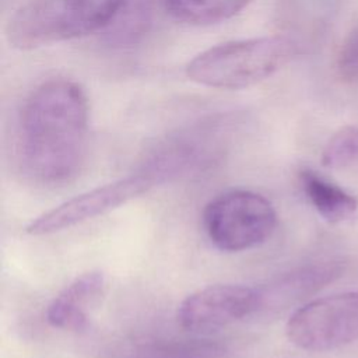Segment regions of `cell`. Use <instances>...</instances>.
<instances>
[{"mask_svg":"<svg viewBox=\"0 0 358 358\" xmlns=\"http://www.w3.org/2000/svg\"><path fill=\"white\" fill-rule=\"evenodd\" d=\"M105 275L101 271H87L76 277L46 309V320L62 330H81L87 326L90 310L105 291Z\"/></svg>","mask_w":358,"mask_h":358,"instance_id":"10","label":"cell"},{"mask_svg":"<svg viewBox=\"0 0 358 358\" xmlns=\"http://www.w3.org/2000/svg\"><path fill=\"white\" fill-rule=\"evenodd\" d=\"M345 270V260L331 259L308 263L282 273L266 285L257 287L259 312L275 313L289 309L338 280Z\"/></svg>","mask_w":358,"mask_h":358,"instance_id":"9","label":"cell"},{"mask_svg":"<svg viewBox=\"0 0 358 358\" xmlns=\"http://www.w3.org/2000/svg\"><path fill=\"white\" fill-rule=\"evenodd\" d=\"M337 66L344 80L358 81V25L343 41Z\"/></svg>","mask_w":358,"mask_h":358,"instance_id":"16","label":"cell"},{"mask_svg":"<svg viewBox=\"0 0 358 358\" xmlns=\"http://www.w3.org/2000/svg\"><path fill=\"white\" fill-rule=\"evenodd\" d=\"M250 0H164L166 11L178 21L194 25L215 24L236 15Z\"/></svg>","mask_w":358,"mask_h":358,"instance_id":"12","label":"cell"},{"mask_svg":"<svg viewBox=\"0 0 358 358\" xmlns=\"http://www.w3.org/2000/svg\"><path fill=\"white\" fill-rule=\"evenodd\" d=\"M259 289L242 284H214L187 295L178 306L182 329L193 333L218 330L259 312Z\"/></svg>","mask_w":358,"mask_h":358,"instance_id":"8","label":"cell"},{"mask_svg":"<svg viewBox=\"0 0 358 358\" xmlns=\"http://www.w3.org/2000/svg\"><path fill=\"white\" fill-rule=\"evenodd\" d=\"M203 225L218 250L236 253L264 243L277 225V213L256 192L229 190L210 200L203 213Z\"/></svg>","mask_w":358,"mask_h":358,"instance_id":"5","label":"cell"},{"mask_svg":"<svg viewBox=\"0 0 358 358\" xmlns=\"http://www.w3.org/2000/svg\"><path fill=\"white\" fill-rule=\"evenodd\" d=\"M288 340L301 350L330 351L358 340V292L313 299L288 319Z\"/></svg>","mask_w":358,"mask_h":358,"instance_id":"6","label":"cell"},{"mask_svg":"<svg viewBox=\"0 0 358 358\" xmlns=\"http://www.w3.org/2000/svg\"><path fill=\"white\" fill-rule=\"evenodd\" d=\"M299 182L308 201L330 222L344 221L358 210V199L354 194L329 182L312 169L301 171Z\"/></svg>","mask_w":358,"mask_h":358,"instance_id":"11","label":"cell"},{"mask_svg":"<svg viewBox=\"0 0 358 358\" xmlns=\"http://www.w3.org/2000/svg\"><path fill=\"white\" fill-rule=\"evenodd\" d=\"M234 123L232 115H215L178 129L152 147L138 169L158 185L199 171L222 154Z\"/></svg>","mask_w":358,"mask_h":358,"instance_id":"4","label":"cell"},{"mask_svg":"<svg viewBox=\"0 0 358 358\" xmlns=\"http://www.w3.org/2000/svg\"><path fill=\"white\" fill-rule=\"evenodd\" d=\"M151 22L150 8L143 0L133 6H124L108 31V41L113 45H126L136 42L147 32Z\"/></svg>","mask_w":358,"mask_h":358,"instance_id":"14","label":"cell"},{"mask_svg":"<svg viewBox=\"0 0 358 358\" xmlns=\"http://www.w3.org/2000/svg\"><path fill=\"white\" fill-rule=\"evenodd\" d=\"M358 158V127L340 129L323 148L322 164L327 168H344Z\"/></svg>","mask_w":358,"mask_h":358,"instance_id":"15","label":"cell"},{"mask_svg":"<svg viewBox=\"0 0 358 358\" xmlns=\"http://www.w3.org/2000/svg\"><path fill=\"white\" fill-rule=\"evenodd\" d=\"M296 52L287 36H260L213 46L186 67L187 77L204 87L238 90L250 87L281 69Z\"/></svg>","mask_w":358,"mask_h":358,"instance_id":"3","label":"cell"},{"mask_svg":"<svg viewBox=\"0 0 358 358\" xmlns=\"http://www.w3.org/2000/svg\"><path fill=\"white\" fill-rule=\"evenodd\" d=\"M157 185L158 182L151 175L138 169L131 175L87 190L53 207L32 220L25 231L29 235L42 236L71 228L147 193Z\"/></svg>","mask_w":358,"mask_h":358,"instance_id":"7","label":"cell"},{"mask_svg":"<svg viewBox=\"0 0 358 358\" xmlns=\"http://www.w3.org/2000/svg\"><path fill=\"white\" fill-rule=\"evenodd\" d=\"M88 144V102L83 88L55 78L24 101L15 151L21 172L42 186H59L81 171Z\"/></svg>","mask_w":358,"mask_h":358,"instance_id":"1","label":"cell"},{"mask_svg":"<svg viewBox=\"0 0 358 358\" xmlns=\"http://www.w3.org/2000/svg\"><path fill=\"white\" fill-rule=\"evenodd\" d=\"M127 0H29L10 18L6 35L18 49L78 38L109 27Z\"/></svg>","mask_w":358,"mask_h":358,"instance_id":"2","label":"cell"},{"mask_svg":"<svg viewBox=\"0 0 358 358\" xmlns=\"http://www.w3.org/2000/svg\"><path fill=\"white\" fill-rule=\"evenodd\" d=\"M222 348L208 340H168L140 347L133 358H221Z\"/></svg>","mask_w":358,"mask_h":358,"instance_id":"13","label":"cell"}]
</instances>
